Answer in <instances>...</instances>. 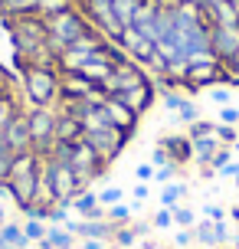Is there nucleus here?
<instances>
[{
    "instance_id": "obj_1",
    "label": "nucleus",
    "mask_w": 239,
    "mask_h": 249,
    "mask_svg": "<svg viewBox=\"0 0 239 249\" xmlns=\"http://www.w3.org/2000/svg\"><path fill=\"white\" fill-rule=\"evenodd\" d=\"M46 20V43H50V50L59 56V53L69 46V43H76L79 36H85L92 23L85 20V13H79L76 7L72 10H63V13H52V17H43Z\"/></svg>"
},
{
    "instance_id": "obj_2",
    "label": "nucleus",
    "mask_w": 239,
    "mask_h": 249,
    "mask_svg": "<svg viewBox=\"0 0 239 249\" xmlns=\"http://www.w3.org/2000/svg\"><path fill=\"white\" fill-rule=\"evenodd\" d=\"M3 26H7V33H10V39H13V53H17V59L30 56L36 46L46 43V20H43L39 13L10 17V20H3Z\"/></svg>"
},
{
    "instance_id": "obj_3",
    "label": "nucleus",
    "mask_w": 239,
    "mask_h": 249,
    "mask_svg": "<svg viewBox=\"0 0 239 249\" xmlns=\"http://www.w3.org/2000/svg\"><path fill=\"white\" fill-rule=\"evenodd\" d=\"M23 102L30 108H52L59 102V69H23Z\"/></svg>"
},
{
    "instance_id": "obj_4",
    "label": "nucleus",
    "mask_w": 239,
    "mask_h": 249,
    "mask_svg": "<svg viewBox=\"0 0 239 249\" xmlns=\"http://www.w3.org/2000/svg\"><path fill=\"white\" fill-rule=\"evenodd\" d=\"M102 43H105V36H102L99 30L92 26L85 36H79L76 43H69V46L59 53V62H56V69H59V72H79V69H82V66H85V62L102 50Z\"/></svg>"
},
{
    "instance_id": "obj_5",
    "label": "nucleus",
    "mask_w": 239,
    "mask_h": 249,
    "mask_svg": "<svg viewBox=\"0 0 239 249\" xmlns=\"http://www.w3.org/2000/svg\"><path fill=\"white\" fill-rule=\"evenodd\" d=\"M216 82H223V62L216 59L213 53L190 56L184 89H187V92H200V89H210V86H216Z\"/></svg>"
},
{
    "instance_id": "obj_6",
    "label": "nucleus",
    "mask_w": 239,
    "mask_h": 249,
    "mask_svg": "<svg viewBox=\"0 0 239 249\" xmlns=\"http://www.w3.org/2000/svg\"><path fill=\"white\" fill-rule=\"evenodd\" d=\"M66 164H69V167L79 174L82 187H88L92 180H99V177L105 174V161L95 154V148L88 144L85 138H79V141H72V144H69V158H66Z\"/></svg>"
},
{
    "instance_id": "obj_7",
    "label": "nucleus",
    "mask_w": 239,
    "mask_h": 249,
    "mask_svg": "<svg viewBox=\"0 0 239 249\" xmlns=\"http://www.w3.org/2000/svg\"><path fill=\"white\" fill-rule=\"evenodd\" d=\"M26 118H30L33 151L50 154L52 141H56V118H59V108H30V112H26Z\"/></svg>"
},
{
    "instance_id": "obj_8",
    "label": "nucleus",
    "mask_w": 239,
    "mask_h": 249,
    "mask_svg": "<svg viewBox=\"0 0 239 249\" xmlns=\"http://www.w3.org/2000/svg\"><path fill=\"white\" fill-rule=\"evenodd\" d=\"M82 138L95 148V154H99L105 164H112L115 158L125 151V144H128V135H125V131H118L115 124H105V128H99V131H85Z\"/></svg>"
},
{
    "instance_id": "obj_9",
    "label": "nucleus",
    "mask_w": 239,
    "mask_h": 249,
    "mask_svg": "<svg viewBox=\"0 0 239 249\" xmlns=\"http://www.w3.org/2000/svg\"><path fill=\"white\" fill-rule=\"evenodd\" d=\"M46 164H50L52 190H56V200H59V203H69L79 190H85V187H82V180H79V174L66 161H52L50 154H46Z\"/></svg>"
},
{
    "instance_id": "obj_10",
    "label": "nucleus",
    "mask_w": 239,
    "mask_h": 249,
    "mask_svg": "<svg viewBox=\"0 0 239 249\" xmlns=\"http://www.w3.org/2000/svg\"><path fill=\"white\" fill-rule=\"evenodd\" d=\"M118 43H121V50L128 53V59H135L138 66H148V62L154 59V53H157V43H154L151 36H144L138 26H125L121 36H118Z\"/></svg>"
},
{
    "instance_id": "obj_11",
    "label": "nucleus",
    "mask_w": 239,
    "mask_h": 249,
    "mask_svg": "<svg viewBox=\"0 0 239 249\" xmlns=\"http://www.w3.org/2000/svg\"><path fill=\"white\" fill-rule=\"evenodd\" d=\"M0 135H3V141H7V151H10V154L33 151V138H30V118H26L23 108L13 115L10 122H7V128H3Z\"/></svg>"
},
{
    "instance_id": "obj_12",
    "label": "nucleus",
    "mask_w": 239,
    "mask_h": 249,
    "mask_svg": "<svg viewBox=\"0 0 239 249\" xmlns=\"http://www.w3.org/2000/svg\"><path fill=\"white\" fill-rule=\"evenodd\" d=\"M102 112H105L108 124H115V128H118V131H125V135H131V131L138 128V118H141V115H135L125 102L115 99V95H108V99L102 102Z\"/></svg>"
},
{
    "instance_id": "obj_13",
    "label": "nucleus",
    "mask_w": 239,
    "mask_h": 249,
    "mask_svg": "<svg viewBox=\"0 0 239 249\" xmlns=\"http://www.w3.org/2000/svg\"><path fill=\"white\" fill-rule=\"evenodd\" d=\"M210 50L216 59H229L239 53V26H210Z\"/></svg>"
},
{
    "instance_id": "obj_14",
    "label": "nucleus",
    "mask_w": 239,
    "mask_h": 249,
    "mask_svg": "<svg viewBox=\"0 0 239 249\" xmlns=\"http://www.w3.org/2000/svg\"><path fill=\"white\" fill-rule=\"evenodd\" d=\"M95 82H88L82 72H59V102L69 99H88L95 92Z\"/></svg>"
},
{
    "instance_id": "obj_15",
    "label": "nucleus",
    "mask_w": 239,
    "mask_h": 249,
    "mask_svg": "<svg viewBox=\"0 0 239 249\" xmlns=\"http://www.w3.org/2000/svg\"><path fill=\"white\" fill-rule=\"evenodd\" d=\"M43 164V161H39ZM36 177H39V167L36 171H30V174H17V177H10L7 180V187H10V197H13V203L23 210L26 203H33V197H36Z\"/></svg>"
},
{
    "instance_id": "obj_16",
    "label": "nucleus",
    "mask_w": 239,
    "mask_h": 249,
    "mask_svg": "<svg viewBox=\"0 0 239 249\" xmlns=\"http://www.w3.org/2000/svg\"><path fill=\"white\" fill-rule=\"evenodd\" d=\"M115 99H121L135 115H144V112H148V108L154 105V86H151V79H148V82H141V86H135V89H125V92H118Z\"/></svg>"
},
{
    "instance_id": "obj_17",
    "label": "nucleus",
    "mask_w": 239,
    "mask_h": 249,
    "mask_svg": "<svg viewBox=\"0 0 239 249\" xmlns=\"http://www.w3.org/2000/svg\"><path fill=\"white\" fill-rule=\"evenodd\" d=\"M69 210H76L82 220H105V207L99 203V194H92L88 187L69 200Z\"/></svg>"
},
{
    "instance_id": "obj_18",
    "label": "nucleus",
    "mask_w": 239,
    "mask_h": 249,
    "mask_svg": "<svg viewBox=\"0 0 239 249\" xmlns=\"http://www.w3.org/2000/svg\"><path fill=\"white\" fill-rule=\"evenodd\" d=\"M66 230L76 233V236H82V239H108L115 233V226L108 223V220H69Z\"/></svg>"
},
{
    "instance_id": "obj_19",
    "label": "nucleus",
    "mask_w": 239,
    "mask_h": 249,
    "mask_svg": "<svg viewBox=\"0 0 239 249\" xmlns=\"http://www.w3.org/2000/svg\"><path fill=\"white\" fill-rule=\"evenodd\" d=\"M161 148L167 151V158H171V164H187L190 158H193V144H190V138L187 135H167L161 138Z\"/></svg>"
},
{
    "instance_id": "obj_20",
    "label": "nucleus",
    "mask_w": 239,
    "mask_h": 249,
    "mask_svg": "<svg viewBox=\"0 0 239 249\" xmlns=\"http://www.w3.org/2000/svg\"><path fill=\"white\" fill-rule=\"evenodd\" d=\"M206 23L210 26H239V10L233 0H216L213 7H206Z\"/></svg>"
},
{
    "instance_id": "obj_21",
    "label": "nucleus",
    "mask_w": 239,
    "mask_h": 249,
    "mask_svg": "<svg viewBox=\"0 0 239 249\" xmlns=\"http://www.w3.org/2000/svg\"><path fill=\"white\" fill-rule=\"evenodd\" d=\"M79 72L85 75L88 82H95V86H102V82H105V79H108V75L115 72V66L108 59H105V56H102V50L95 53V56H92V59L85 62V66H82V69H79Z\"/></svg>"
},
{
    "instance_id": "obj_22",
    "label": "nucleus",
    "mask_w": 239,
    "mask_h": 249,
    "mask_svg": "<svg viewBox=\"0 0 239 249\" xmlns=\"http://www.w3.org/2000/svg\"><path fill=\"white\" fill-rule=\"evenodd\" d=\"M76 246V233H69L66 226H50L46 236L36 243V249H72Z\"/></svg>"
},
{
    "instance_id": "obj_23",
    "label": "nucleus",
    "mask_w": 239,
    "mask_h": 249,
    "mask_svg": "<svg viewBox=\"0 0 239 249\" xmlns=\"http://www.w3.org/2000/svg\"><path fill=\"white\" fill-rule=\"evenodd\" d=\"M82 135H85V131H82V122L72 118V115H66V112H59V118H56V141L72 144V141H79Z\"/></svg>"
},
{
    "instance_id": "obj_24",
    "label": "nucleus",
    "mask_w": 239,
    "mask_h": 249,
    "mask_svg": "<svg viewBox=\"0 0 239 249\" xmlns=\"http://www.w3.org/2000/svg\"><path fill=\"white\" fill-rule=\"evenodd\" d=\"M193 144V161L197 164H203V167H210V161H213V154L223 144H220V138H216V131L213 135H203V138H197V141H190Z\"/></svg>"
},
{
    "instance_id": "obj_25",
    "label": "nucleus",
    "mask_w": 239,
    "mask_h": 249,
    "mask_svg": "<svg viewBox=\"0 0 239 249\" xmlns=\"http://www.w3.org/2000/svg\"><path fill=\"white\" fill-rule=\"evenodd\" d=\"M138 210H141V200H135V203H115V207H105V220L112 226H128Z\"/></svg>"
},
{
    "instance_id": "obj_26",
    "label": "nucleus",
    "mask_w": 239,
    "mask_h": 249,
    "mask_svg": "<svg viewBox=\"0 0 239 249\" xmlns=\"http://www.w3.org/2000/svg\"><path fill=\"white\" fill-rule=\"evenodd\" d=\"M26 13H39V0H0V20L26 17Z\"/></svg>"
},
{
    "instance_id": "obj_27",
    "label": "nucleus",
    "mask_w": 239,
    "mask_h": 249,
    "mask_svg": "<svg viewBox=\"0 0 239 249\" xmlns=\"http://www.w3.org/2000/svg\"><path fill=\"white\" fill-rule=\"evenodd\" d=\"M0 239H3L7 246H13V249H26L30 246V239H26V233H23L20 223H3L0 226Z\"/></svg>"
},
{
    "instance_id": "obj_28",
    "label": "nucleus",
    "mask_w": 239,
    "mask_h": 249,
    "mask_svg": "<svg viewBox=\"0 0 239 249\" xmlns=\"http://www.w3.org/2000/svg\"><path fill=\"white\" fill-rule=\"evenodd\" d=\"M112 7H115V17L121 20V26H131L135 23V13H138V7H141V0H112Z\"/></svg>"
},
{
    "instance_id": "obj_29",
    "label": "nucleus",
    "mask_w": 239,
    "mask_h": 249,
    "mask_svg": "<svg viewBox=\"0 0 239 249\" xmlns=\"http://www.w3.org/2000/svg\"><path fill=\"white\" fill-rule=\"evenodd\" d=\"M17 112H20V102L13 99L7 89H0V131L7 128V122H10V118H13Z\"/></svg>"
},
{
    "instance_id": "obj_30",
    "label": "nucleus",
    "mask_w": 239,
    "mask_h": 249,
    "mask_svg": "<svg viewBox=\"0 0 239 249\" xmlns=\"http://www.w3.org/2000/svg\"><path fill=\"white\" fill-rule=\"evenodd\" d=\"M184 197H187V184H177V180H171V184L161 190V207H177Z\"/></svg>"
},
{
    "instance_id": "obj_31",
    "label": "nucleus",
    "mask_w": 239,
    "mask_h": 249,
    "mask_svg": "<svg viewBox=\"0 0 239 249\" xmlns=\"http://www.w3.org/2000/svg\"><path fill=\"white\" fill-rule=\"evenodd\" d=\"M171 210H174V226H180V230H190V226H197V213L190 210V207L177 203V207H171Z\"/></svg>"
},
{
    "instance_id": "obj_32",
    "label": "nucleus",
    "mask_w": 239,
    "mask_h": 249,
    "mask_svg": "<svg viewBox=\"0 0 239 249\" xmlns=\"http://www.w3.org/2000/svg\"><path fill=\"white\" fill-rule=\"evenodd\" d=\"M220 62H223V82L239 86V53H233L229 59H220Z\"/></svg>"
},
{
    "instance_id": "obj_33",
    "label": "nucleus",
    "mask_w": 239,
    "mask_h": 249,
    "mask_svg": "<svg viewBox=\"0 0 239 249\" xmlns=\"http://www.w3.org/2000/svg\"><path fill=\"white\" fill-rule=\"evenodd\" d=\"M76 0H39V17H52V13H63L72 10Z\"/></svg>"
},
{
    "instance_id": "obj_34",
    "label": "nucleus",
    "mask_w": 239,
    "mask_h": 249,
    "mask_svg": "<svg viewBox=\"0 0 239 249\" xmlns=\"http://www.w3.org/2000/svg\"><path fill=\"white\" fill-rule=\"evenodd\" d=\"M193 233H197V243H203V246H220L213 236V220H200Z\"/></svg>"
},
{
    "instance_id": "obj_35",
    "label": "nucleus",
    "mask_w": 239,
    "mask_h": 249,
    "mask_svg": "<svg viewBox=\"0 0 239 249\" xmlns=\"http://www.w3.org/2000/svg\"><path fill=\"white\" fill-rule=\"evenodd\" d=\"M46 230H50V226H46V220H26V223H23V233H26V239H30V243H39V239L46 236Z\"/></svg>"
},
{
    "instance_id": "obj_36",
    "label": "nucleus",
    "mask_w": 239,
    "mask_h": 249,
    "mask_svg": "<svg viewBox=\"0 0 239 249\" xmlns=\"http://www.w3.org/2000/svg\"><path fill=\"white\" fill-rule=\"evenodd\" d=\"M213 131H216V124L213 122H203V118H197V122L187 124V138H190V141H197V138H203V135H213Z\"/></svg>"
},
{
    "instance_id": "obj_37",
    "label": "nucleus",
    "mask_w": 239,
    "mask_h": 249,
    "mask_svg": "<svg viewBox=\"0 0 239 249\" xmlns=\"http://www.w3.org/2000/svg\"><path fill=\"white\" fill-rule=\"evenodd\" d=\"M216 138H220V144L233 148V144H239V128H233V124H220V122H216Z\"/></svg>"
},
{
    "instance_id": "obj_38",
    "label": "nucleus",
    "mask_w": 239,
    "mask_h": 249,
    "mask_svg": "<svg viewBox=\"0 0 239 249\" xmlns=\"http://www.w3.org/2000/svg\"><path fill=\"white\" fill-rule=\"evenodd\" d=\"M46 223H52V226H66L69 223V203H52Z\"/></svg>"
},
{
    "instance_id": "obj_39",
    "label": "nucleus",
    "mask_w": 239,
    "mask_h": 249,
    "mask_svg": "<svg viewBox=\"0 0 239 249\" xmlns=\"http://www.w3.org/2000/svg\"><path fill=\"white\" fill-rule=\"evenodd\" d=\"M121 197H125V190H118V187H105L99 194V203L102 207H115V203H121Z\"/></svg>"
},
{
    "instance_id": "obj_40",
    "label": "nucleus",
    "mask_w": 239,
    "mask_h": 249,
    "mask_svg": "<svg viewBox=\"0 0 239 249\" xmlns=\"http://www.w3.org/2000/svg\"><path fill=\"white\" fill-rule=\"evenodd\" d=\"M112 239L118 243V246H135V230L131 226H115V233H112Z\"/></svg>"
},
{
    "instance_id": "obj_41",
    "label": "nucleus",
    "mask_w": 239,
    "mask_h": 249,
    "mask_svg": "<svg viewBox=\"0 0 239 249\" xmlns=\"http://www.w3.org/2000/svg\"><path fill=\"white\" fill-rule=\"evenodd\" d=\"M184 102H187V95H180V92H161V105L167 112H177Z\"/></svg>"
},
{
    "instance_id": "obj_42",
    "label": "nucleus",
    "mask_w": 239,
    "mask_h": 249,
    "mask_svg": "<svg viewBox=\"0 0 239 249\" xmlns=\"http://www.w3.org/2000/svg\"><path fill=\"white\" fill-rule=\"evenodd\" d=\"M151 226H157V230H167V226H174V210H171V207H161V210L154 213Z\"/></svg>"
},
{
    "instance_id": "obj_43",
    "label": "nucleus",
    "mask_w": 239,
    "mask_h": 249,
    "mask_svg": "<svg viewBox=\"0 0 239 249\" xmlns=\"http://www.w3.org/2000/svg\"><path fill=\"white\" fill-rule=\"evenodd\" d=\"M177 118H180V122H197V118H200V112H197V105H193V102H184V105H180V108H177Z\"/></svg>"
},
{
    "instance_id": "obj_44",
    "label": "nucleus",
    "mask_w": 239,
    "mask_h": 249,
    "mask_svg": "<svg viewBox=\"0 0 239 249\" xmlns=\"http://www.w3.org/2000/svg\"><path fill=\"white\" fill-rule=\"evenodd\" d=\"M220 124H233V128H239V108L223 105V108H220Z\"/></svg>"
},
{
    "instance_id": "obj_45",
    "label": "nucleus",
    "mask_w": 239,
    "mask_h": 249,
    "mask_svg": "<svg viewBox=\"0 0 239 249\" xmlns=\"http://www.w3.org/2000/svg\"><path fill=\"white\" fill-rule=\"evenodd\" d=\"M229 95H233L229 89H223V86H210V99H213V105H220V108H223V105H229Z\"/></svg>"
},
{
    "instance_id": "obj_46",
    "label": "nucleus",
    "mask_w": 239,
    "mask_h": 249,
    "mask_svg": "<svg viewBox=\"0 0 239 249\" xmlns=\"http://www.w3.org/2000/svg\"><path fill=\"white\" fill-rule=\"evenodd\" d=\"M174 174H177V164H164V167H157V171H154V180H157V184H171V180H174Z\"/></svg>"
},
{
    "instance_id": "obj_47",
    "label": "nucleus",
    "mask_w": 239,
    "mask_h": 249,
    "mask_svg": "<svg viewBox=\"0 0 239 249\" xmlns=\"http://www.w3.org/2000/svg\"><path fill=\"white\" fill-rule=\"evenodd\" d=\"M229 158H233V148H226V144H223V148H220V151L213 154L210 167H216V171H220V167H226V164H229Z\"/></svg>"
},
{
    "instance_id": "obj_48",
    "label": "nucleus",
    "mask_w": 239,
    "mask_h": 249,
    "mask_svg": "<svg viewBox=\"0 0 239 249\" xmlns=\"http://www.w3.org/2000/svg\"><path fill=\"white\" fill-rule=\"evenodd\" d=\"M203 216L213 220V223H220V220H226V210H223L220 203H206V207H203Z\"/></svg>"
},
{
    "instance_id": "obj_49",
    "label": "nucleus",
    "mask_w": 239,
    "mask_h": 249,
    "mask_svg": "<svg viewBox=\"0 0 239 249\" xmlns=\"http://www.w3.org/2000/svg\"><path fill=\"white\" fill-rule=\"evenodd\" d=\"M193 243H197V233H193V230H180V233L174 236V246H180V249L193 246Z\"/></svg>"
},
{
    "instance_id": "obj_50",
    "label": "nucleus",
    "mask_w": 239,
    "mask_h": 249,
    "mask_svg": "<svg viewBox=\"0 0 239 249\" xmlns=\"http://www.w3.org/2000/svg\"><path fill=\"white\" fill-rule=\"evenodd\" d=\"M10 164H13V154H10V151H3V154H0V184L10 180Z\"/></svg>"
},
{
    "instance_id": "obj_51",
    "label": "nucleus",
    "mask_w": 239,
    "mask_h": 249,
    "mask_svg": "<svg viewBox=\"0 0 239 249\" xmlns=\"http://www.w3.org/2000/svg\"><path fill=\"white\" fill-rule=\"evenodd\" d=\"M154 171H157L154 164H138L135 167V177H138L141 184H148V180H154Z\"/></svg>"
},
{
    "instance_id": "obj_52",
    "label": "nucleus",
    "mask_w": 239,
    "mask_h": 249,
    "mask_svg": "<svg viewBox=\"0 0 239 249\" xmlns=\"http://www.w3.org/2000/svg\"><path fill=\"white\" fill-rule=\"evenodd\" d=\"M151 164H154V167H164V164H171V158H167V151H164L161 144L154 148V154H151Z\"/></svg>"
},
{
    "instance_id": "obj_53",
    "label": "nucleus",
    "mask_w": 239,
    "mask_h": 249,
    "mask_svg": "<svg viewBox=\"0 0 239 249\" xmlns=\"http://www.w3.org/2000/svg\"><path fill=\"white\" fill-rule=\"evenodd\" d=\"M148 197H151L148 184H135V200H148Z\"/></svg>"
},
{
    "instance_id": "obj_54",
    "label": "nucleus",
    "mask_w": 239,
    "mask_h": 249,
    "mask_svg": "<svg viewBox=\"0 0 239 249\" xmlns=\"http://www.w3.org/2000/svg\"><path fill=\"white\" fill-rule=\"evenodd\" d=\"M220 174H223V177H236V174H239V164H236V161H229L226 167H220Z\"/></svg>"
},
{
    "instance_id": "obj_55",
    "label": "nucleus",
    "mask_w": 239,
    "mask_h": 249,
    "mask_svg": "<svg viewBox=\"0 0 239 249\" xmlns=\"http://www.w3.org/2000/svg\"><path fill=\"white\" fill-rule=\"evenodd\" d=\"M82 249H105V239H82Z\"/></svg>"
},
{
    "instance_id": "obj_56",
    "label": "nucleus",
    "mask_w": 239,
    "mask_h": 249,
    "mask_svg": "<svg viewBox=\"0 0 239 249\" xmlns=\"http://www.w3.org/2000/svg\"><path fill=\"white\" fill-rule=\"evenodd\" d=\"M131 230H135V236H148L151 226H148V223H131Z\"/></svg>"
},
{
    "instance_id": "obj_57",
    "label": "nucleus",
    "mask_w": 239,
    "mask_h": 249,
    "mask_svg": "<svg viewBox=\"0 0 239 249\" xmlns=\"http://www.w3.org/2000/svg\"><path fill=\"white\" fill-rule=\"evenodd\" d=\"M193 3H197V7H200V10H206V7H213L216 0H193Z\"/></svg>"
},
{
    "instance_id": "obj_58",
    "label": "nucleus",
    "mask_w": 239,
    "mask_h": 249,
    "mask_svg": "<svg viewBox=\"0 0 239 249\" xmlns=\"http://www.w3.org/2000/svg\"><path fill=\"white\" fill-rule=\"evenodd\" d=\"M229 216H233V220L239 223V207H233V210H229Z\"/></svg>"
},
{
    "instance_id": "obj_59",
    "label": "nucleus",
    "mask_w": 239,
    "mask_h": 249,
    "mask_svg": "<svg viewBox=\"0 0 239 249\" xmlns=\"http://www.w3.org/2000/svg\"><path fill=\"white\" fill-rule=\"evenodd\" d=\"M0 89H7V75H3V69H0Z\"/></svg>"
},
{
    "instance_id": "obj_60",
    "label": "nucleus",
    "mask_w": 239,
    "mask_h": 249,
    "mask_svg": "<svg viewBox=\"0 0 239 249\" xmlns=\"http://www.w3.org/2000/svg\"><path fill=\"white\" fill-rule=\"evenodd\" d=\"M3 151H7V141H3V135H0V154H3Z\"/></svg>"
},
{
    "instance_id": "obj_61",
    "label": "nucleus",
    "mask_w": 239,
    "mask_h": 249,
    "mask_svg": "<svg viewBox=\"0 0 239 249\" xmlns=\"http://www.w3.org/2000/svg\"><path fill=\"white\" fill-rule=\"evenodd\" d=\"M3 223H7V216H3V207H0V226H3Z\"/></svg>"
},
{
    "instance_id": "obj_62",
    "label": "nucleus",
    "mask_w": 239,
    "mask_h": 249,
    "mask_svg": "<svg viewBox=\"0 0 239 249\" xmlns=\"http://www.w3.org/2000/svg\"><path fill=\"white\" fill-rule=\"evenodd\" d=\"M233 180H236V190H239V174H236V177H233Z\"/></svg>"
},
{
    "instance_id": "obj_63",
    "label": "nucleus",
    "mask_w": 239,
    "mask_h": 249,
    "mask_svg": "<svg viewBox=\"0 0 239 249\" xmlns=\"http://www.w3.org/2000/svg\"><path fill=\"white\" fill-rule=\"evenodd\" d=\"M213 249H229V246H213Z\"/></svg>"
},
{
    "instance_id": "obj_64",
    "label": "nucleus",
    "mask_w": 239,
    "mask_h": 249,
    "mask_svg": "<svg viewBox=\"0 0 239 249\" xmlns=\"http://www.w3.org/2000/svg\"><path fill=\"white\" fill-rule=\"evenodd\" d=\"M76 3H85V0H76Z\"/></svg>"
}]
</instances>
